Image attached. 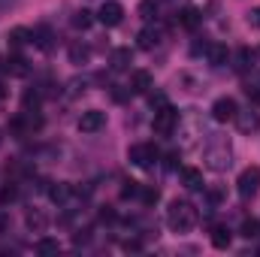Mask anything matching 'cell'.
<instances>
[{
	"label": "cell",
	"mask_w": 260,
	"mask_h": 257,
	"mask_svg": "<svg viewBox=\"0 0 260 257\" xmlns=\"http://www.w3.org/2000/svg\"><path fill=\"white\" fill-rule=\"evenodd\" d=\"M167 224H170L173 233H188V230H194L197 209L188 200H173L170 209H167Z\"/></svg>",
	"instance_id": "1"
},
{
	"label": "cell",
	"mask_w": 260,
	"mask_h": 257,
	"mask_svg": "<svg viewBox=\"0 0 260 257\" xmlns=\"http://www.w3.org/2000/svg\"><path fill=\"white\" fill-rule=\"evenodd\" d=\"M127 160L133 167H139V170H151L157 164V148L151 142H136V145H130Z\"/></svg>",
	"instance_id": "2"
},
{
	"label": "cell",
	"mask_w": 260,
	"mask_h": 257,
	"mask_svg": "<svg viewBox=\"0 0 260 257\" xmlns=\"http://www.w3.org/2000/svg\"><path fill=\"white\" fill-rule=\"evenodd\" d=\"M206 167L215 170V173H224L230 167V142L227 139H221V142L206 148Z\"/></svg>",
	"instance_id": "3"
},
{
	"label": "cell",
	"mask_w": 260,
	"mask_h": 257,
	"mask_svg": "<svg viewBox=\"0 0 260 257\" xmlns=\"http://www.w3.org/2000/svg\"><path fill=\"white\" fill-rule=\"evenodd\" d=\"M151 127H154L157 136H170L173 130L179 127V109H173L170 103L160 106V109H154V121H151Z\"/></svg>",
	"instance_id": "4"
},
{
	"label": "cell",
	"mask_w": 260,
	"mask_h": 257,
	"mask_svg": "<svg viewBox=\"0 0 260 257\" xmlns=\"http://www.w3.org/2000/svg\"><path fill=\"white\" fill-rule=\"evenodd\" d=\"M236 191H239L242 200L257 197V191H260V167H248V170L239 173V179H236Z\"/></svg>",
	"instance_id": "5"
},
{
	"label": "cell",
	"mask_w": 260,
	"mask_h": 257,
	"mask_svg": "<svg viewBox=\"0 0 260 257\" xmlns=\"http://www.w3.org/2000/svg\"><path fill=\"white\" fill-rule=\"evenodd\" d=\"M97 21L106 24V27H118L124 21V6L118 0H106L100 9H97Z\"/></svg>",
	"instance_id": "6"
},
{
	"label": "cell",
	"mask_w": 260,
	"mask_h": 257,
	"mask_svg": "<svg viewBox=\"0 0 260 257\" xmlns=\"http://www.w3.org/2000/svg\"><path fill=\"white\" fill-rule=\"evenodd\" d=\"M236 112H239V106H236V100H233V97H218V100L212 103V118H215L218 124L233 121V118H236Z\"/></svg>",
	"instance_id": "7"
},
{
	"label": "cell",
	"mask_w": 260,
	"mask_h": 257,
	"mask_svg": "<svg viewBox=\"0 0 260 257\" xmlns=\"http://www.w3.org/2000/svg\"><path fill=\"white\" fill-rule=\"evenodd\" d=\"M106 127V112H100V109H88V112H82V118H79V130L82 133H97V130Z\"/></svg>",
	"instance_id": "8"
},
{
	"label": "cell",
	"mask_w": 260,
	"mask_h": 257,
	"mask_svg": "<svg viewBox=\"0 0 260 257\" xmlns=\"http://www.w3.org/2000/svg\"><path fill=\"white\" fill-rule=\"evenodd\" d=\"M160 40H164V30H160V27H154V24H148V27H142V30H139L136 46H139L142 52H151Z\"/></svg>",
	"instance_id": "9"
},
{
	"label": "cell",
	"mask_w": 260,
	"mask_h": 257,
	"mask_svg": "<svg viewBox=\"0 0 260 257\" xmlns=\"http://www.w3.org/2000/svg\"><path fill=\"white\" fill-rule=\"evenodd\" d=\"M151 88H154L151 73L148 70H133V76H130V94H148Z\"/></svg>",
	"instance_id": "10"
},
{
	"label": "cell",
	"mask_w": 260,
	"mask_h": 257,
	"mask_svg": "<svg viewBox=\"0 0 260 257\" xmlns=\"http://www.w3.org/2000/svg\"><path fill=\"white\" fill-rule=\"evenodd\" d=\"M179 24H182L185 30H197V27L203 24V12H200L197 6H185V9L179 12Z\"/></svg>",
	"instance_id": "11"
},
{
	"label": "cell",
	"mask_w": 260,
	"mask_h": 257,
	"mask_svg": "<svg viewBox=\"0 0 260 257\" xmlns=\"http://www.w3.org/2000/svg\"><path fill=\"white\" fill-rule=\"evenodd\" d=\"M242 133H254L260 127V115L257 112H251V109H245V112H236V118H233Z\"/></svg>",
	"instance_id": "12"
},
{
	"label": "cell",
	"mask_w": 260,
	"mask_h": 257,
	"mask_svg": "<svg viewBox=\"0 0 260 257\" xmlns=\"http://www.w3.org/2000/svg\"><path fill=\"white\" fill-rule=\"evenodd\" d=\"M3 73H9V76H27L30 67H27V61H24L21 55H9V58L3 61Z\"/></svg>",
	"instance_id": "13"
},
{
	"label": "cell",
	"mask_w": 260,
	"mask_h": 257,
	"mask_svg": "<svg viewBox=\"0 0 260 257\" xmlns=\"http://www.w3.org/2000/svg\"><path fill=\"white\" fill-rule=\"evenodd\" d=\"M182 182H185V188H188V191H203V188H206L203 173L194 170V167H185V170H182Z\"/></svg>",
	"instance_id": "14"
},
{
	"label": "cell",
	"mask_w": 260,
	"mask_h": 257,
	"mask_svg": "<svg viewBox=\"0 0 260 257\" xmlns=\"http://www.w3.org/2000/svg\"><path fill=\"white\" fill-rule=\"evenodd\" d=\"M27 43H34V34H30L27 27H12V30H9V49H21V46H27Z\"/></svg>",
	"instance_id": "15"
},
{
	"label": "cell",
	"mask_w": 260,
	"mask_h": 257,
	"mask_svg": "<svg viewBox=\"0 0 260 257\" xmlns=\"http://www.w3.org/2000/svg\"><path fill=\"white\" fill-rule=\"evenodd\" d=\"M109 64H112V70H130V64H133V52L130 49H115L112 52V58H109Z\"/></svg>",
	"instance_id": "16"
},
{
	"label": "cell",
	"mask_w": 260,
	"mask_h": 257,
	"mask_svg": "<svg viewBox=\"0 0 260 257\" xmlns=\"http://www.w3.org/2000/svg\"><path fill=\"white\" fill-rule=\"evenodd\" d=\"M30 34H34V46H37V49H43V52H49V49H52V30H49L46 24L34 27Z\"/></svg>",
	"instance_id": "17"
},
{
	"label": "cell",
	"mask_w": 260,
	"mask_h": 257,
	"mask_svg": "<svg viewBox=\"0 0 260 257\" xmlns=\"http://www.w3.org/2000/svg\"><path fill=\"white\" fill-rule=\"evenodd\" d=\"M88 58H91V49L85 46V43H70V64H88Z\"/></svg>",
	"instance_id": "18"
},
{
	"label": "cell",
	"mask_w": 260,
	"mask_h": 257,
	"mask_svg": "<svg viewBox=\"0 0 260 257\" xmlns=\"http://www.w3.org/2000/svg\"><path fill=\"white\" fill-rule=\"evenodd\" d=\"M206 55H209V64H212V67H224V64H227V58H230V55H227V46H221V43L209 46V49H206Z\"/></svg>",
	"instance_id": "19"
},
{
	"label": "cell",
	"mask_w": 260,
	"mask_h": 257,
	"mask_svg": "<svg viewBox=\"0 0 260 257\" xmlns=\"http://www.w3.org/2000/svg\"><path fill=\"white\" fill-rule=\"evenodd\" d=\"M230 242H233V233H230L227 227H215V230H212V245H215V248L224 251V248H230Z\"/></svg>",
	"instance_id": "20"
},
{
	"label": "cell",
	"mask_w": 260,
	"mask_h": 257,
	"mask_svg": "<svg viewBox=\"0 0 260 257\" xmlns=\"http://www.w3.org/2000/svg\"><path fill=\"white\" fill-rule=\"evenodd\" d=\"M239 236L242 239H260V221L257 218H245L242 227H239Z\"/></svg>",
	"instance_id": "21"
},
{
	"label": "cell",
	"mask_w": 260,
	"mask_h": 257,
	"mask_svg": "<svg viewBox=\"0 0 260 257\" xmlns=\"http://www.w3.org/2000/svg\"><path fill=\"white\" fill-rule=\"evenodd\" d=\"M251 58H254V55H251V49H239V52H236V58H233V70H236V73H245V70L251 67Z\"/></svg>",
	"instance_id": "22"
},
{
	"label": "cell",
	"mask_w": 260,
	"mask_h": 257,
	"mask_svg": "<svg viewBox=\"0 0 260 257\" xmlns=\"http://www.w3.org/2000/svg\"><path fill=\"white\" fill-rule=\"evenodd\" d=\"M94 24V12H88V9H79L76 15H73V27H79V30H88Z\"/></svg>",
	"instance_id": "23"
},
{
	"label": "cell",
	"mask_w": 260,
	"mask_h": 257,
	"mask_svg": "<svg viewBox=\"0 0 260 257\" xmlns=\"http://www.w3.org/2000/svg\"><path fill=\"white\" fill-rule=\"evenodd\" d=\"M245 94L251 97V103H257L260 106V73H254V76L245 82Z\"/></svg>",
	"instance_id": "24"
},
{
	"label": "cell",
	"mask_w": 260,
	"mask_h": 257,
	"mask_svg": "<svg viewBox=\"0 0 260 257\" xmlns=\"http://www.w3.org/2000/svg\"><path fill=\"white\" fill-rule=\"evenodd\" d=\"M67 197H70V185H64V182H58V185L49 188V200L52 203H64Z\"/></svg>",
	"instance_id": "25"
},
{
	"label": "cell",
	"mask_w": 260,
	"mask_h": 257,
	"mask_svg": "<svg viewBox=\"0 0 260 257\" xmlns=\"http://www.w3.org/2000/svg\"><path fill=\"white\" fill-rule=\"evenodd\" d=\"M58 251H61L58 239H40L37 242V254H58Z\"/></svg>",
	"instance_id": "26"
},
{
	"label": "cell",
	"mask_w": 260,
	"mask_h": 257,
	"mask_svg": "<svg viewBox=\"0 0 260 257\" xmlns=\"http://www.w3.org/2000/svg\"><path fill=\"white\" fill-rule=\"evenodd\" d=\"M139 200H142L145 206H154V203L160 200V191H157V188H139Z\"/></svg>",
	"instance_id": "27"
},
{
	"label": "cell",
	"mask_w": 260,
	"mask_h": 257,
	"mask_svg": "<svg viewBox=\"0 0 260 257\" xmlns=\"http://www.w3.org/2000/svg\"><path fill=\"white\" fill-rule=\"evenodd\" d=\"M136 12H139L142 18H154V15H157V3H154V0H142Z\"/></svg>",
	"instance_id": "28"
},
{
	"label": "cell",
	"mask_w": 260,
	"mask_h": 257,
	"mask_svg": "<svg viewBox=\"0 0 260 257\" xmlns=\"http://www.w3.org/2000/svg\"><path fill=\"white\" fill-rule=\"evenodd\" d=\"M21 103H24L27 112H37V106H40V94H37V91H24V100H21Z\"/></svg>",
	"instance_id": "29"
},
{
	"label": "cell",
	"mask_w": 260,
	"mask_h": 257,
	"mask_svg": "<svg viewBox=\"0 0 260 257\" xmlns=\"http://www.w3.org/2000/svg\"><path fill=\"white\" fill-rule=\"evenodd\" d=\"M27 227H34V230H43L46 227V215H40V212H27Z\"/></svg>",
	"instance_id": "30"
},
{
	"label": "cell",
	"mask_w": 260,
	"mask_h": 257,
	"mask_svg": "<svg viewBox=\"0 0 260 257\" xmlns=\"http://www.w3.org/2000/svg\"><path fill=\"white\" fill-rule=\"evenodd\" d=\"M15 197H18V188H15V185H3V188H0V206L12 203Z\"/></svg>",
	"instance_id": "31"
},
{
	"label": "cell",
	"mask_w": 260,
	"mask_h": 257,
	"mask_svg": "<svg viewBox=\"0 0 260 257\" xmlns=\"http://www.w3.org/2000/svg\"><path fill=\"white\" fill-rule=\"evenodd\" d=\"M148 103H151V109H160V106H167V94L164 91H148Z\"/></svg>",
	"instance_id": "32"
},
{
	"label": "cell",
	"mask_w": 260,
	"mask_h": 257,
	"mask_svg": "<svg viewBox=\"0 0 260 257\" xmlns=\"http://www.w3.org/2000/svg\"><path fill=\"white\" fill-rule=\"evenodd\" d=\"M139 188H142L139 182H124V188H121V197H124V200H130V197H139Z\"/></svg>",
	"instance_id": "33"
},
{
	"label": "cell",
	"mask_w": 260,
	"mask_h": 257,
	"mask_svg": "<svg viewBox=\"0 0 260 257\" xmlns=\"http://www.w3.org/2000/svg\"><path fill=\"white\" fill-rule=\"evenodd\" d=\"M248 24H251L254 30H260V6H254V9L248 12Z\"/></svg>",
	"instance_id": "34"
},
{
	"label": "cell",
	"mask_w": 260,
	"mask_h": 257,
	"mask_svg": "<svg viewBox=\"0 0 260 257\" xmlns=\"http://www.w3.org/2000/svg\"><path fill=\"white\" fill-rule=\"evenodd\" d=\"M100 221H103V224H112V221H115V212H112L109 206H103V209H100Z\"/></svg>",
	"instance_id": "35"
},
{
	"label": "cell",
	"mask_w": 260,
	"mask_h": 257,
	"mask_svg": "<svg viewBox=\"0 0 260 257\" xmlns=\"http://www.w3.org/2000/svg\"><path fill=\"white\" fill-rule=\"evenodd\" d=\"M167 170H179V151H170L167 154Z\"/></svg>",
	"instance_id": "36"
},
{
	"label": "cell",
	"mask_w": 260,
	"mask_h": 257,
	"mask_svg": "<svg viewBox=\"0 0 260 257\" xmlns=\"http://www.w3.org/2000/svg\"><path fill=\"white\" fill-rule=\"evenodd\" d=\"M127 94H130V88H127V91H118V88H112V100H115V103H124V100H127Z\"/></svg>",
	"instance_id": "37"
},
{
	"label": "cell",
	"mask_w": 260,
	"mask_h": 257,
	"mask_svg": "<svg viewBox=\"0 0 260 257\" xmlns=\"http://www.w3.org/2000/svg\"><path fill=\"white\" fill-rule=\"evenodd\" d=\"M124 248H127V251H139V242H136V239H130V242H124Z\"/></svg>",
	"instance_id": "38"
},
{
	"label": "cell",
	"mask_w": 260,
	"mask_h": 257,
	"mask_svg": "<svg viewBox=\"0 0 260 257\" xmlns=\"http://www.w3.org/2000/svg\"><path fill=\"white\" fill-rule=\"evenodd\" d=\"M209 200H212V203H218V200H221V191H218V188H212V191H209Z\"/></svg>",
	"instance_id": "39"
},
{
	"label": "cell",
	"mask_w": 260,
	"mask_h": 257,
	"mask_svg": "<svg viewBox=\"0 0 260 257\" xmlns=\"http://www.w3.org/2000/svg\"><path fill=\"white\" fill-rule=\"evenodd\" d=\"M3 97H6V85L0 82V100H3Z\"/></svg>",
	"instance_id": "40"
},
{
	"label": "cell",
	"mask_w": 260,
	"mask_h": 257,
	"mask_svg": "<svg viewBox=\"0 0 260 257\" xmlns=\"http://www.w3.org/2000/svg\"><path fill=\"white\" fill-rule=\"evenodd\" d=\"M0 142H3V130H0Z\"/></svg>",
	"instance_id": "41"
}]
</instances>
